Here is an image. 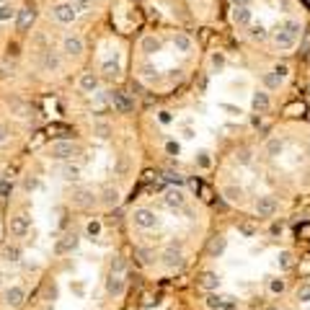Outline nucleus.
Instances as JSON below:
<instances>
[{"instance_id":"nucleus-1","label":"nucleus","mask_w":310,"mask_h":310,"mask_svg":"<svg viewBox=\"0 0 310 310\" xmlns=\"http://www.w3.org/2000/svg\"><path fill=\"white\" fill-rule=\"evenodd\" d=\"M46 155H50L52 160L68 163V160L75 158V155H80V148H78L72 140H54V142L46 148Z\"/></svg>"},{"instance_id":"nucleus-2","label":"nucleus","mask_w":310,"mask_h":310,"mask_svg":"<svg viewBox=\"0 0 310 310\" xmlns=\"http://www.w3.org/2000/svg\"><path fill=\"white\" fill-rule=\"evenodd\" d=\"M132 222L140 230H152V228L160 225V217L148 207H137V210H132Z\"/></svg>"},{"instance_id":"nucleus-3","label":"nucleus","mask_w":310,"mask_h":310,"mask_svg":"<svg viewBox=\"0 0 310 310\" xmlns=\"http://www.w3.org/2000/svg\"><path fill=\"white\" fill-rule=\"evenodd\" d=\"M276 210H279L276 199L269 196V194L258 196V199H256V204H254V212H256V217H261V220H272V217L276 214Z\"/></svg>"},{"instance_id":"nucleus-4","label":"nucleus","mask_w":310,"mask_h":310,"mask_svg":"<svg viewBox=\"0 0 310 310\" xmlns=\"http://www.w3.org/2000/svg\"><path fill=\"white\" fill-rule=\"evenodd\" d=\"M294 44H298V34H292V31H284L282 26H276L274 31V46L279 52H290L294 50Z\"/></svg>"},{"instance_id":"nucleus-5","label":"nucleus","mask_w":310,"mask_h":310,"mask_svg":"<svg viewBox=\"0 0 310 310\" xmlns=\"http://www.w3.org/2000/svg\"><path fill=\"white\" fill-rule=\"evenodd\" d=\"M232 24H236L238 28H248L254 24V10L251 6H232Z\"/></svg>"},{"instance_id":"nucleus-6","label":"nucleus","mask_w":310,"mask_h":310,"mask_svg":"<svg viewBox=\"0 0 310 310\" xmlns=\"http://www.w3.org/2000/svg\"><path fill=\"white\" fill-rule=\"evenodd\" d=\"M108 104H112L119 114H130L132 108H134L132 98L127 96V93H122V90H112V93H108Z\"/></svg>"},{"instance_id":"nucleus-7","label":"nucleus","mask_w":310,"mask_h":310,"mask_svg":"<svg viewBox=\"0 0 310 310\" xmlns=\"http://www.w3.org/2000/svg\"><path fill=\"white\" fill-rule=\"evenodd\" d=\"M72 204L80 207V210H88L96 204V194H93V189H86V186H78V189L72 192Z\"/></svg>"},{"instance_id":"nucleus-8","label":"nucleus","mask_w":310,"mask_h":310,"mask_svg":"<svg viewBox=\"0 0 310 310\" xmlns=\"http://www.w3.org/2000/svg\"><path fill=\"white\" fill-rule=\"evenodd\" d=\"M163 266L166 269H181L184 266V254H181V248L176 246H168L166 251H163Z\"/></svg>"},{"instance_id":"nucleus-9","label":"nucleus","mask_w":310,"mask_h":310,"mask_svg":"<svg viewBox=\"0 0 310 310\" xmlns=\"http://www.w3.org/2000/svg\"><path fill=\"white\" fill-rule=\"evenodd\" d=\"M52 16H54V18L60 21V24H72L75 18H78V10L72 8V3H60V6H54L52 8Z\"/></svg>"},{"instance_id":"nucleus-10","label":"nucleus","mask_w":310,"mask_h":310,"mask_svg":"<svg viewBox=\"0 0 310 310\" xmlns=\"http://www.w3.org/2000/svg\"><path fill=\"white\" fill-rule=\"evenodd\" d=\"M28 228H31V222H28L26 214H16V217H10V222H8V230H10L13 238H24L28 232Z\"/></svg>"},{"instance_id":"nucleus-11","label":"nucleus","mask_w":310,"mask_h":310,"mask_svg":"<svg viewBox=\"0 0 310 310\" xmlns=\"http://www.w3.org/2000/svg\"><path fill=\"white\" fill-rule=\"evenodd\" d=\"M83 39L78 36V34H68L65 42H62V52H65L68 57H78V54H83Z\"/></svg>"},{"instance_id":"nucleus-12","label":"nucleus","mask_w":310,"mask_h":310,"mask_svg":"<svg viewBox=\"0 0 310 310\" xmlns=\"http://www.w3.org/2000/svg\"><path fill=\"white\" fill-rule=\"evenodd\" d=\"M163 202L170 210H184L186 207V194H184V189H168L163 194Z\"/></svg>"},{"instance_id":"nucleus-13","label":"nucleus","mask_w":310,"mask_h":310,"mask_svg":"<svg viewBox=\"0 0 310 310\" xmlns=\"http://www.w3.org/2000/svg\"><path fill=\"white\" fill-rule=\"evenodd\" d=\"M124 287H127V279H124V274H108V279H106V292L112 294V298H119V294H124Z\"/></svg>"},{"instance_id":"nucleus-14","label":"nucleus","mask_w":310,"mask_h":310,"mask_svg":"<svg viewBox=\"0 0 310 310\" xmlns=\"http://www.w3.org/2000/svg\"><path fill=\"white\" fill-rule=\"evenodd\" d=\"M6 305L8 308H18V305H24V300H26V290L24 287H18V284H13V287H8L6 290Z\"/></svg>"},{"instance_id":"nucleus-15","label":"nucleus","mask_w":310,"mask_h":310,"mask_svg":"<svg viewBox=\"0 0 310 310\" xmlns=\"http://www.w3.org/2000/svg\"><path fill=\"white\" fill-rule=\"evenodd\" d=\"M78 86H80L83 93H96L98 86H101V78H98L96 72H83L80 80H78Z\"/></svg>"},{"instance_id":"nucleus-16","label":"nucleus","mask_w":310,"mask_h":310,"mask_svg":"<svg viewBox=\"0 0 310 310\" xmlns=\"http://www.w3.org/2000/svg\"><path fill=\"white\" fill-rule=\"evenodd\" d=\"M251 106H254V112H258V114L269 112V106H272L269 93H266V90H256L254 96H251Z\"/></svg>"},{"instance_id":"nucleus-17","label":"nucleus","mask_w":310,"mask_h":310,"mask_svg":"<svg viewBox=\"0 0 310 310\" xmlns=\"http://www.w3.org/2000/svg\"><path fill=\"white\" fill-rule=\"evenodd\" d=\"M60 178L62 181H80V166H75L72 160L60 166Z\"/></svg>"},{"instance_id":"nucleus-18","label":"nucleus","mask_w":310,"mask_h":310,"mask_svg":"<svg viewBox=\"0 0 310 310\" xmlns=\"http://www.w3.org/2000/svg\"><path fill=\"white\" fill-rule=\"evenodd\" d=\"M34 18H36L34 8H21L18 13H16V26H18V31H26L31 24H34Z\"/></svg>"},{"instance_id":"nucleus-19","label":"nucleus","mask_w":310,"mask_h":310,"mask_svg":"<svg viewBox=\"0 0 310 310\" xmlns=\"http://www.w3.org/2000/svg\"><path fill=\"white\" fill-rule=\"evenodd\" d=\"M119 202H122V194H119V189H114V186H106V189L101 192V204L104 207L112 210V207L119 204Z\"/></svg>"},{"instance_id":"nucleus-20","label":"nucleus","mask_w":310,"mask_h":310,"mask_svg":"<svg viewBox=\"0 0 310 310\" xmlns=\"http://www.w3.org/2000/svg\"><path fill=\"white\" fill-rule=\"evenodd\" d=\"M199 287L207 290V292H214L217 287H220V274L217 272H204L199 276Z\"/></svg>"},{"instance_id":"nucleus-21","label":"nucleus","mask_w":310,"mask_h":310,"mask_svg":"<svg viewBox=\"0 0 310 310\" xmlns=\"http://www.w3.org/2000/svg\"><path fill=\"white\" fill-rule=\"evenodd\" d=\"M174 46H176V52H181V54H189V52L194 50V42H192V36H189V34H184V31H178V34L174 36Z\"/></svg>"},{"instance_id":"nucleus-22","label":"nucleus","mask_w":310,"mask_h":310,"mask_svg":"<svg viewBox=\"0 0 310 310\" xmlns=\"http://www.w3.org/2000/svg\"><path fill=\"white\" fill-rule=\"evenodd\" d=\"M246 34H248V39L256 42V44H261V42L269 39V31H266V26H264V24H251Z\"/></svg>"},{"instance_id":"nucleus-23","label":"nucleus","mask_w":310,"mask_h":310,"mask_svg":"<svg viewBox=\"0 0 310 310\" xmlns=\"http://www.w3.org/2000/svg\"><path fill=\"white\" fill-rule=\"evenodd\" d=\"M42 68H44L46 72H57V70L62 68V60H60V54L50 50V52L44 54V60H42Z\"/></svg>"},{"instance_id":"nucleus-24","label":"nucleus","mask_w":310,"mask_h":310,"mask_svg":"<svg viewBox=\"0 0 310 310\" xmlns=\"http://www.w3.org/2000/svg\"><path fill=\"white\" fill-rule=\"evenodd\" d=\"M140 46H142V52L145 54H155V52H160V39L158 36H142V42H140Z\"/></svg>"},{"instance_id":"nucleus-25","label":"nucleus","mask_w":310,"mask_h":310,"mask_svg":"<svg viewBox=\"0 0 310 310\" xmlns=\"http://www.w3.org/2000/svg\"><path fill=\"white\" fill-rule=\"evenodd\" d=\"M101 72H104V78H106V80H114V78H119L122 68H119V62H114V60H106L104 65H101Z\"/></svg>"},{"instance_id":"nucleus-26","label":"nucleus","mask_w":310,"mask_h":310,"mask_svg":"<svg viewBox=\"0 0 310 310\" xmlns=\"http://www.w3.org/2000/svg\"><path fill=\"white\" fill-rule=\"evenodd\" d=\"M225 246H228V240H225L222 236L212 238V240H210V256H214V258L222 256V254H225Z\"/></svg>"},{"instance_id":"nucleus-27","label":"nucleus","mask_w":310,"mask_h":310,"mask_svg":"<svg viewBox=\"0 0 310 310\" xmlns=\"http://www.w3.org/2000/svg\"><path fill=\"white\" fill-rule=\"evenodd\" d=\"M282 150H284V142H282V140L272 137L269 142H266V155H272V158H276V155H282Z\"/></svg>"},{"instance_id":"nucleus-28","label":"nucleus","mask_w":310,"mask_h":310,"mask_svg":"<svg viewBox=\"0 0 310 310\" xmlns=\"http://www.w3.org/2000/svg\"><path fill=\"white\" fill-rule=\"evenodd\" d=\"M75 246H78V238H75V236H65V240H60L54 251H57V254H68V251H72Z\"/></svg>"},{"instance_id":"nucleus-29","label":"nucleus","mask_w":310,"mask_h":310,"mask_svg":"<svg viewBox=\"0 0 310 310\" xmlns=\"http://www.w3.org/2000/svg\"><path fill=\"white\" fill-rule=\"evenodd\" d=\"M204 302H207V308H210V310H222V305H225V298H222V294H217V292H210Z\"/></svg>"},{"instance_id":"nucleus-30","label":"nucleus","mask_w":310,"mask_h":310,"mask_svg":"<svg viewBox=\"0 0 310 310\" xmlns=\"http://www.w3.org/2000/svg\"><path fill=\"white\" fill-rule=\"evenodd\" d=\"M93 134H96L98 140H108V134H112V127H108L106 122H96V124H93Z\"/></svg>"},{"instance_id":"nucleus-31","label":"nucleus","mask_w":310,"mask_h":310,"mask_svg":"<svg viewBox=\"0 0 310 310\" xmlns=\"http://www.w3.org/2000/svg\"><path fill=\"white\" fill-rule=\"evenodd\" d=\"M3 256H6V261H10V264H18V261H21V248H18V246H6Z\"/></svg>"},{"instance_id":"nucleus-32","label":"nucleus","mask_w":310,"mask_h":310,"mask_svg":"<svg viewBox=\"0 0 310 310\" xmlns=\"http://www.w3.org/2000/svg\"><path fill=\"white\" fill-rule=\"evenodd\" d=\"M222 196H228L230 202H240L243 199V189H240V186H225Z\"/></svg>"},{"instance_id":"nucleus-33","label":"nucleus","mask_w":310,"mask_h":310,"mask_svg":"<svg viewBox=\"0 0 310 310\" xmlns=\"http://www.w3.org/2000/svg\"><path fill=\"white\" fill-rule=\"evenodd\" d=\"M70 3L78 13H88V10H93V3H96V0H70Z\"/></svg>"},{"instance_id":"nucleus-34","label":"nucleus","mask_w":310,"mask_h":310,"mask_svg":"<svg viewBox=\"0 0 310 310\" xmlns=\"http://www.w3.org/2000/svg\"><path fill=\"white\" fill-rule=\"evenodd\" d=\"M16 13H18V10H16L10 3H3V6H0V21H10V18H16Z\"/></svg>"},{"instance_id":"nucleus-35","label":"nucleus","mask_w":310,"mask_h":310,"mask_svg":"<svg viewBox=\"0 0 310 310\" xmlns=\"http://www.w3.org/2000/svg\"><path fill=\"white\" fill-rule=\"evenodd\" d=\"M210 65H212V70H222V68H225V57H222L220 52H214L212 60H210Z\"/></svg>"},{"instance_id":"nucleus-36","label":"nucleus","mask_w":310,"mask_h":310,"mask_svg":"<svg viewBox=\"0 0 310 310\" xmlns=\"http://www.w3.org/2000/svg\"><path fill=\"white\" fill-rule=\"evenodd\" d=\"M86 232H88L90 238H96L98 232H101V222H98V220H90V222L86 225Z\"/></svg>"},{"instance_id":"nucleus-37","label":"nucleus","mask_w":310,"mask_h":310,"mask_svg":"<svg viewBox=\"0 0 310 310\" xmlns=\"http://www.w3.org/2000/svg\"><path fill=\"white\" fill-rule=\"evenodd\" d=\"M298 300L300 302H310V284H300L298 287Z\"/></svg>"},{"instance_id":"nucleus-38","label":"nucleus","mask_w":310,"mask_h":310,"mask_svg":"<svg viewBox=\"0 0 310 310\" xmlns=\"http://www.w3.org/2000/svg\"><path fill=\"white\" fill-rule=\"evenodd\" d=\"M269 290H272L274 294H282V292H284V279H272Z\"/></svg>"},{"instance_id":"nucleus-39","label":"nucleus","mask_w":310,"mask_h":310,"mask_svg":"<svg viewBox=\"0 0 310 310\" xmlns=\"http://www.w3.org/2000/svg\"><path fill=\"white\" fill-rule=\"evenodd\" d=\"M279 266H282V269H290V266H292V254H290V251L279 254Z\"/></svg>"},{"instance_id":"nucleus-40","label":"nucleus","mask_w":310,"mask_h":310,"mask_svg":"<svg viewBox=\"0 0 310 310\" xmlns=\"http://www.w3.org/2000/svg\"><path fill=\"white\" fill-rule=\"evenodd\" d=\"M112 274H124V258L122 256H116L112 261Z\"/></svg>"},{"instance_id":"nucleus-41","label":"nucleus","mask_w":310,"mask_h":310,"mask_svg":"<svg viewBox=\"0 0 310 310\" xmlns=\"http://www.w3.org/2000/svg\"><path fill=\"white\" fill-rule=\"evenodd\" d=\"M264 83H266L269 88H279V83H282V80H279L274 72H269V75H264Z\"/></svg>"},{"instance_id":"nucleus-42","label":"nucleus","mask_w":310,"mask_h":310,"mask_svg":"<svg viewBox=\"0 0 310 310\" xmlns=\"http://www.w3.org/2000/svg\"><path fill=\"white\" fill-rule=\"evenodd\" d=\"M272 72H274V75L279 78V80H284V78L290 75V68H287V65H276V68H274Z\"/></svg>"},{"instance_id":"nucleus-43","label":"nucleus","mask_w":310,"mask_h":310,"mask_svg":"<svg viewBox=\"0 0 310 310\" xmlns=\"http://www.w3.org/2000/svg\"><path fill=\"white\" fill-rule=\"evenodd\" d=\"M238 230L243 232V236H254V232H256V228H254V225H246V222H243V225H238Z\"/></svg>"},{"instance_id":"nucleus-44","label":"nucleus","mask_w":310,"mask_h":310,"mask_svg":"<svg viewBox=\"0 0 310 310\" xmlns=\"http://www.w3.org/2000/svg\"><path fill=\"white\" fill-rule=\"evenodd\" d=\"M24 189H26V192H34V189H36V178H26V181H24Z\"/></svg>"},{"instance_id":"nucleus-45","label":"nucleus","mask_w":310,"mask_h":310,"mask_svg":"<svg viewBox=\"0 0 310 310\" xmlns=\"http://www.w3.org/2000/svg\"><path fill=\"white\" fill-rule=\"evenodd\" d=\"M222 310H238L236 300H232V298H225V305H222Z\"/></svg>"},{"instance_id":"nucleus-46","label":"nucleus","mask_w":310,"mask_h":310,"mask_svg":"<svg viewBox=\"0 0 310 310\" xmlns=\"http://www.w3.org/2000/svg\"><path fill=\"white\" fill-rule=\"evenodd\" d=\"M166 150H168L170 155H178V150H181V148H178V142H168V145H166Z\"/></svg>"},{"instance_id":"nucleus-47","label":"nucleus","mask_w":310,"mask_h":310,"mask_svg":"<svg viewBox=\"0 0 310 310\" xmlns=\"http://www.w3.org/2000/svg\"><path fill=\"white\" fill-rule=\"evenodd\" d=\"M199 163H202V166H210V158H207V152H199Z\"/></svg>"},{"instance_id":"nucleus-48","label":"nucleus","mask_w":310,"mask_h":310,"mask_svg":"<svg viewBox=\"0 0 310 310\" xmlns=\"http://www.w3.org/2000/svg\"><path fill=\"white\" fill-rule=\"evenodd\" d=\"M238 160H240V163H251V155H248V152L243 150V152H240V158H238Z\"/></svg>"},{"instance_id":"nucleus-49","label":"nucleus","mask_w":310,"mask_h":310,"mask_svg":"<svg viewBox=\"0 0 310 310\" xmlns=\"http://www.w3.org/2000/svg\"><path fill=\"white\" fill-rule=\"evenodd\" d=\"M6 137H8V130L3 127V124H0V142H6Z\"/></svg>"},{"instance_id":"nucleus-50","label":"nucleus","mask_w":310,"mask_h":310,"mask_svg":"<svg viewBox=\"0 0 310 310\" xmlns=\"http://www.w3.org/2000/svg\"><path fill=\"white\" fill-rule=\"evenodd\" d=\"M158 119H160L163 124H168V122H170V114H168V112H160V116H158Z\"/></svg>"},{"instance_id":"nucleus-51","label":"nucleus","mask_w":310,"mask_h":310,"mask_svg":"<svg viewBox=\"0 0 310 310\" xmlns=\"http://www.w3.org/2000/svg\"><path fill=\"white\" fill-rule=\"evenodd\" d=\"M232 6H251V0H230Z\"/></svg>"},{"instance_id":"nucleus-52","label":"nucleus","mask_w":310,"mask_h":310,"mask_svg":"<svg viewBox=\"0 0 310 310\" xmlns=\"http://www.w3.org/2000/svg\"><path fill=\"white\" fill-rule=\"evenodd\" d=\"M272 232H274V236H279V232H282V225L274 222V225H272Z\"/></svg>"},{"instance_id":"nucleus-53","label":"nucleus","mask_w":310,"mask_h":310,"mask_svg":"<svg viewBox=\"0 0 310 310\" xmlns=\"http://www.w3.org/2000/svg\"><path fill=\"white\" fill-rule=\"evenodd\" d=\"M269 310H282V308H269Z\"/></svg>"}]
</instances>
